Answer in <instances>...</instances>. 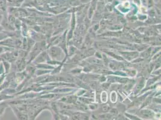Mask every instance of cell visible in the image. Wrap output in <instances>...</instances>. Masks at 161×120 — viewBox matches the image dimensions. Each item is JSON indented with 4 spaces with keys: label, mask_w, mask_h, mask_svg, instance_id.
Returning <instances> with one entry per match:
<instances>
[{
    "label": "cell",
    "mask_w": 161,
    "mask_h": 120,
    "mask_svg": "<svg viewBox=\"0 0 161 120\" xmlns=\"http://www.w3.org/2000/svg\"><path fill=\"white\" fill-rule=\"evenodd\" d=\"M12 109L13 111V112H14L15 116L16 117V118L19 120H26L28 119V116L26 115H25L23 112V111L19 110L16 106L12 105L11 106Z\"/></svg>",
    "instance_id": "obj_1"
},
{
    "label": "cell",
    "mask_w": 161,
    "mask_h": 120,
    "mask_svg": "<svg viewBox=\"0 0 161 120\" xmlns=\"http://www.w3.org/2000/svg\"><path fill=\"white\" fill-rule=\"evenodd\" d=\"M2 64H3V65H4V69H5V73L7 74L8 73H9L10 72V68H11V62L7 61H1Z\"/></svg>",
    "instance_id": "obj_2"
},
{
    "label": "cell",
    "mask_w": 161,
    "mask_h": 120,
    "mask_svg": "<svg viewBox=\"0 0 161 120\" xmlns=\"http://www.w3.org/2000/svg\"><path fill=\"white\" fill-rule=\"evenodd\" d=\"M5 73V69L3 65V64L2 62V61L0 62V75H4Z\"/></svg>",
    "instance_id": "obj_3"
},
{
    "label": "cell",
    "mask_w": 161,
    "mask_h": 120,
    "mask_svg": "<svg viewBox=\"0 0 161 120\" xmlns=\"http://www.w3.org/2000/svg\"><path fill=\"white\" fill-rule=\"evenodd\" d=\"M3 17H4V14H2L1 12H0V25H1L2 19H3Z\"/></svg>",
    "instance_id": "obj_4"
},
{
    "label": "cell",
    "mask_w": 161,
    "mask_h": 120,
    "mask_svg": "<svg viewBox=\"0 0 161 120\" xmlns=\"http://www.w3.org/2000/svg\"><path fill=\"white\" fill-rule=\"evenodd\" d=\"M3 30H4V29H3L2 26L1 25H0V33H1Z\"/></svg>",
    "instance_id": "obj_5"
},
{
    "label": "cell",
    "mask_w": 161,
    "mask_h": 120,
    "mask_svg": "<svg viewBox=\"0 0 161 120\" xmlns=\"http://www.w3.org/2000/svg\"><path fill=\"white\" fill-rule=\"evenodd\" d=\"M1 59H0V62H1Z\"/></svg>",
    "instance_id": "obj_6"
},
{
    "label": "cell",
    "mask_w": 161,
    "mask_h": 120,
    "mask_svg": "<svg viewBox=\"0 0 161 120\" xmlns=\"http://www.w3.org/2000/svg\"></svg>",
    "instance_id": "obj_7"
}]
</instances>
